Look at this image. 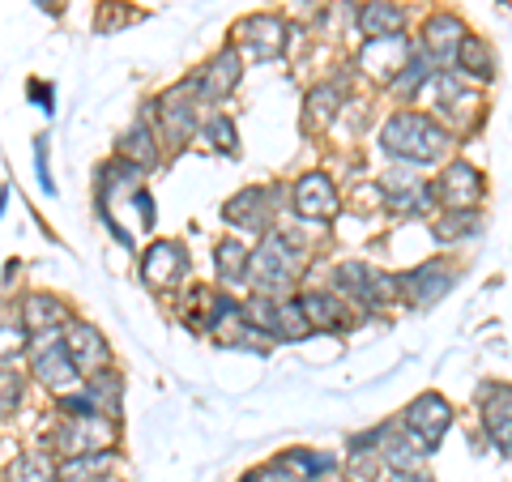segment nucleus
<instances>
[{
  "label": "nucleus",
  "instance_id": "obj_1",
  "mask_svg": "<svg viewBox=\"0 0 512 482\" xmlns=\"http://www.w3.org/2000/svg\"><path fill=\"white\" fill-rule=\"evenodd\" d=\"M380 146L397 163H414V167H431L453 150V133L427 111H393L380 128Z\"/></svg>",
  "mask_w": 512,
  "mask_h": 482
},
{
  "label": "nucleus",
  "instance_id": "obj_2",
  "mask_svg": "<svg viewBox=\"0 0 512 482\" xmlns=\"http://www.w3.org/2000/svg\"><path fill=\"white\" fill-rule=\"evenodd\" d=\"M303 273V244L286 231H265V239L252 252L248 282L256 286V295L278 299L282 291H291L295 278Z\"/></svg>",
  "mask_w": 512,
  "mask_h": 482
},
{
  "label": "nucleus",
  "instance_id": "obj_3",
  "mask_svg": "<svg viewBox=\"0 0 512 482\" xmlns=\"http://www.w3.org/2000/svg\"><path fill=\"white\" fill-rule=\"evenodd\" d=\"M197 99H201V86L197 77L192 82H175L171 90H163L154 103H146V116H154L158 124V137L167 146H184V141L197 133Z\"/></svg>",
  "mask_w": 512,
  "mask_h": 482
},
{
  "label": "nucleus",
  "instance_id": "obj_4",
  "mask_svg": "<svg viewBox=\"0 0 512 482\" xmlns=\"http://www.w3.org/2000/svg\"><path fill=\"white\" fill-rule=\"evenodd\" d=\"M333 291H338L350 308L380 312L397 299V278H389V273H380V269L363 265V261H342L338 269H333Z\"/></svg>",
  "mask_w": 512,
  "mask_h": 482
},
{
  "label": "nucleus",
  "instance_id": "obj_5",
  "mask_svg": "<svg viewBox=\"0 0 512 482\" xmlns=\"http://www.w3.org/2000/svg\"><path fill=\"white\" fill-rule=\"evenodd\" d=\"M26 355H30V376H35L43 389H52L56 397L77 393V389L86 384L60 333H52V337H30V350H26Z\"/></svg>",
  "mask_w": 512,
  "mask_h": 482
},
{
  "label": "nucleus",
  "instance_id": "obj_6",
  "mask_svg": "<svg viewBox=\"0 0 512 482\" xmlns=\"http://www.w3.org/2000/svg\"><path fill=\"white\" fill-rule=\"evenodd\" d=\"M120 427L111 414H90V419H64L56 427V453L60 457H82V453H116Z\"/></svg>",
  "mask_w": 512,
  "mask_h": 482
},
{
  "label": "nucleus",
  "instance_id": "obj_7",
  "mask_svg": "<svg viewBox=\"0 0 512 482\" xmlns=\"http://www.w3.org/2000/svg\"><path fill=\"white\" fill-rule=\"evenodd\" d=\"M231 39L239 47V56H248V60H278L286 52V43H291V30H286V22L278 18V13H252V18L235 22Z\"/></svg>",
  "mask_w": 512,
  "mask_h": 482
},
{
  "label": "nucleus",
  "instance_id": "obj_8",
  "mask_svg": "<svg viewBox=\"0 0 512 482\" xmlns=\"http://www.w3.org/2000/svg\"><path fill=\"white\" fill-rule=\"evenodd\" d=\"M192 273V261H188V248L175 244V239H154V244L141 252V278L154 291H175L184 286Z\"/></svg>",
  "mask_w": 512,
  "mask_h": 482
},
{
  "label": "nucleus",
  "instance_id": "obj_9",
  "mask_svg": "<svg viewBox=\"0 0 512 482\" xmlns=\"http://www.w3.org/2000/svg\"><path fill=\"white\" fill-rule=\"evenodd\" d=\"M457 282V269L448 261H427L419 269H410L397 278V299H406L410 308H431V303H440L448 291H453Z\"/></svg>",
  "mask_w": 512,
  "mask_h": 482
},
{
  "label": "nucleus",
  "instance_id": "obj_10",
  "mask_svg": "<svg viewBox=\"0 0 512 482\" xmlns=\"http://www.w3.org/2000/svg\"><path fill=\"white\" fill-rule=\"evenodd\" d=\"M402 427L410 436H419L431 453H436V444L444 440V431L453 427V401L440 397V393H419L402 410Z\"/></svg>",
  "mask_w": 512,
  "mask_h": 482
},
{
  "label": "nucleus",
  "instance_id": "obj_11",
  "mask_svg": "<svg viewBox=\"0 0 512 482\" xmlns=\"http://www.w3.org/2000/svg\"><path fill=\"white\" fill-rule=\"evenodd\" d=\"M414 52V43L406 35H384V39H367L359 47V69L376 82H397L406 69V60Z\"/></svg>",
  "mask_w": 512,
  "mask_h": 482
},
{
  "label": "nucleus",
  "instance_id": "obj_12",
  "mask_svg": "<svg viewBox=\"0 0 512 482\" xmlns=\"http://www.w3.org/2000/svg\"><path fill=\"white\" fill-rule=\"evenodd\" d=\"M291 201H295V214H299L303 222H329L333 214L342 210L338 188H333V180H329L325 171L299 175L295 188H291Z\"/></svg>",
  "mask_w": 512,
  "mask_h": 482
},
{
  "label": "nucleus",
  "instance_id": "obj_13",
  "mask_svg": "<svg viewBox=\"0 0 512 482\" xmlns=\"http://www.w3.org/2000/svg\"><path fill=\"white\" fill-rule=\"evenodd\" d=\"M64 346H69V355H73V363H77V372H86V376H94V372H107L111 367V346H107V337L90 325V320H77V316H69V325H64Z\"/></svg>",
  "mask_w": 512,
  "mask_h": 482
},
{
  "label": "nucleus",
  "instance_id": "obj_14",
  "mask_svg": "<svg viewBox=\"0 0 512 482\" xmlns=\"http://www.w3.org/2000/svg\"><path fill=\"white\" fill-rule=\"evenodd\" d=\"M431 188H436V201L444 210H474L487 192V180H483V171L470 167V163H448L444 175Z\"/></svg>",
  "mask_w": 512,
  "mask_h": 482
},
{
  "label": "nucleus",
  "instance_id": "obj_15",
  "mask_svg": "<svg viewBox=\"0 0 512 482\" xmlns=\"http://www.w3.org/2000/svg\"><path fill=\"white\" fill-rule=\"evenodd\" d=\"M239 77H244V56H239V47L227 43L222 52L210 56V64L197 73V86H201V99L210 103H222L227 94L239 86Z\"/></svg>",
  "mask_w": 512,
  "mask_h": 482
},
{
  "label": "nucleus",
  "instance_id": "obj_16",
  "mask_svg": "<svg viewBox=\"0 0 512 482\" xmlns=\"http://www.w3.org/2000/svg\"><path fill=\"white\" fill-rule=\"evenodd\" d=\"M299 308H303V316H308L312 333H316V329L342 333V329L355 325V308H350V303H346L338 291H303V295H299Z\"/></svg>",
  "mask_w": 512,
  "mask_h": 482
},
{
  "label": "nucleus",
  "instance_id": "obj_17",
  "mask_svg": "<svg viewBox=\"0 0 512 482\" xmlns=\"http://www.w3.org/2000/svg\"><path fill=\"white\" fill-rule=\"evenodd\" d=\"M116 158H128V163H137L141 171H154L163 163V146H158V128L150 116H137L124 128L116 141Z\"/></svg>",
  "mask_w": 512,
  "mask_h": 482
},
{
  "label": "nucleus",
  "instance_id": "obj_18",
  "mask_svg": "<svg viewBox=\"0 0 512 482\" xmlns=\"http://www.w3.org/2000/svg\"><path fill=\"white\" fill-rule=\"evenodd\" d=\"M269 201H274V188H239L235 197L222 205V218L231 227H244V231H269Z\"/></svg>",
  "mask_w": 512,
  "mask_h": 482
},
{
  "label": "nucleus",
  "instance_id": "obj_19",
  "mask_svg": "<svg viewBox=\"0 0 512 482\" xmlns=\"http://www.w3.org/2000/svg\"><path fill=\"white\" fill-rule=\"evenodd\" d=\"M94 184H99V205L107 210L111 201H124V197H133V192L146 188V171L137 163H128V158H111V163L99 167Z\"/></svg>",
  "mask_w": 512,
  "mask_h": 482
},
{
  "label": "nucleus",
  "instance_id": "obj_20",
  "mask_svg": "<svg viewBox=\"0 0 512 482\" xmlns=\"http://www.w3.org/2000/svg\"><path fill=\"white\" fill-rule=\"evenodd\" d=\"M461 39H466V22H461L457 13H431V18L423 22L419 47L431 60H457Z\"/></svg>",
  "mask_w": 512,
  "mask_h": 482
},
{
  "label": "nucleus",
  "instance_id": "obj_21",
  "mask_svg": "<svg viewBox=\"0 0 512 482\" xmlns=\"http://www.w3.org/2000/svg\"><path fill=\"white\" fill-rule=\"evenodd\" d=\"M478 406H483V423L495 444H512V384H483L478 389Z\"/></svg>",
  "mask_w": 512,
  "mask_h": 482
},
{
  "label": "nucleus",
  "instance_id": "obj_22",
  "mask_svg": "<svg viewBox=\"0 0 512 482\" xmlns=\"http://www.w3.org/2000/svg\"><path fill=\"white\" fill-rule=\"evenodd\" d=\"M22 320H26L30 337H52V333H64V325H69V308H64L56 295L35 291L22 299Z\"/></svg>",
  "mask_w": 512,
  "mask_h": 482
},
{
  "label": "nucleus",
  "instance_id": "obj_23",
  "mask_svg": "<svg viewBox=\"0 0 512 482\" xmlns=\"http://www.w3.org/2000/svg\"><path fill=\"white\" fill-rule=\"evenodd\" d=\"M406 26V9L393 0H367L359 9V30L367 39H384V35H402Z\"/></svg>",
  "mask_w": 512,
  "mask_h": 482
},
{
  "label": "nucleus",
  "instance_id": "obj_24",
  "mask_svg": "<svg viewBox=\"0 0 512 482\" xmlns=\"http://www.w3.org/2000/svg\"><path fill=\"white\" fill-rule=\"evenodd\" d=\"M5 482H60V465L52 461V453L30 448L5 465Z\"/></svg>",
  "mask_w": 512,
  "mask_h": 482
},
{
  "label": "nucleus",
  "instance_id": "obj_25",
  "mask_svg": "<svg viewBox=\"0 0 512 482\" xmlns=\"http://www.w3.org/2000/svg\"><path fill=\"white\" fill-rule=\"evenodd\" d=\"M248 265H252V248L239 244V239H222V244L214 248V269H218L222 286L248 282Z\"/></svg>",
  "mask_w": 512,
  "mask_h": 482
},
{
  "label": "nucleus",
  "instance_id": "obj_26",
  "mask_svg": "<svg viewBox=\"0 0 512 482\" xmlns=\"http://www.w3.org/2000/svg\"><path fill=\"white\" fill-rule=\"evenodd\" d=\"M457 73L461 77H478V82H491V77H495V52H491V43L478 39V35L461 39V47H457Z\"/></svg>",
  "mask_w": 512,
  "mask_h": 482
},
{
  "label": "nucleus",
  "instance_id": "obj_27",
  "mask_svg": "<svg viewBox=\"0 0 512 482\" xmlns=\"http://www.w3.org/2000/svg\"><path fill=\"white\" fill-rule=\"evenodd\" d=\"M116 470V453H82L60 461V482H103Z\"/></svg>",
  "mask_w": 512,
  "mask_h": 482
},
{
  "label": "nucleus",
  "instance_id": "obj_28",
  "mask_svg": "<svg viewBox=\"0 0 512 482\" xmlns=\"http://www.w3.org/2000/svg\"><path fill=\"white\" fill-rule=\"evenodd\" d=\"M86 397L94 401V406H99L103 414H111V419H116L120 414V397H124V380H120V372H94V376H86Z\"/></svg>",
  "mask_w": 512,
  "mask_h": 482
},
{
  "label": "nucleus",
  "instance_id": "obj_29",
  "mask_svg": "<svg viewBox=\"0 0 512 482\" xmlns=\"http://www.w3.org/2000/svg\"><path fill=\"white\" fill-rule=\"evenodd\" d=\"M30 350V329H26V320H22V308L13 312V308H0V363H9V359H18Z\"/></svg>",
  "mask_w": 512,
  "mask_h": 482
},
{
  "label": "nucleus",
  "instance_id": "obj_30",
  "mask_svg": "<svg viewBox=\"0 0 512 482\" xmlns=\"http://www.w3.org/2000/svg\"><path fill=\"white\" fill-rule=\"evenodd\" d=\"M303 107H308V128H312V133H316V128H325V124H333V116H338V107H342V86L338 82L316 86Z\"/></svg>",
  "mask_w": 512,
  "mask_h": 482
},
{
  "label": "nucleus",
  "instance_id": "obj_31",
  "mask_svg": "<svg viewBox=\"0 0 512 482\" xmlns=\"http://www.w3.org/2000/svg\"><path fill=\"white\" fill-rule=\"evenodd\" d=\"M478 227H483L478 210H440V218H436V239H440V244H457V239L474 235Z\"/></svg>",
  "mask_w": 512,
  "mask_h": 482
},
{
  "label": "nucleus",
  "instance_id": "obj_32",
  "mask_svg": "<svg viewBox=\"0 0 512 482\" xmlns=\"http://www.w3.org/2000/svg\"><path fill=\"white\" fill-rule=\"evenodd\" d=\"M312 325L303 316L299 299H278V342H308Z\"/></svg>",
  "mask_w": 512,
  "mask_h": 482
},
{
  "label": "nucleus",
  "instance_id": "obj_33",
  "mask_svg": "<svg viewBox=\"0 0 512 482\" xmlns=\"http://www.w3.org/2000/svg\"><path fill=\"white\" fill-rule=\"evenodd\" d=\"M286 465H291L295 474H303V478H320V474H329V470H338V461H333L329 453H316V448H291V453H278Z\"/></svg>",
  "mask_w": 512,
  "mask_h": 482
},
{
  "label": "nucleus",
  "instance_id": "obj_34",
  "mask_svg": "<svg viewBox=\"0 0 512 482\" xmlns=\"http://www.w3.org/2000/svg\"><path fill=\"white\" fill-rule=\"evenodd\" d=\"M201 137L210 141L214 150H227V154H235V120L231 116H222V111H214V116H205V124H201Z\"/></svg>",
  "mask_w": 512,
  "mask_h": 482
},
{
  "label": "nucleus",
  "instance_id": "obj_35",
  "mask_svg": "<svg viewBox=\"0 0 512 482\" xmlns=\"http://www.w3.org/2000/svg\"><path fill=\"white\" fill-rule=\"evenodd\" d=\"M22 393H26V380L18 372H0V419L22 406Z\"/></svg>",
  "mask_w": 512,
  "mask_h": 482
},
{
  "label": "nucleus",
  "instance_id": "obj_36",
  "mask_svg": "<svg viewBox=\"0 0 512 482\" xmlns=\"http://www.w3.org/2000/svg\"><path fill=\"white\" fill-rule=\"evenodd\" d=\"M244 482H308V478L295 474V470H291V465H286L282 457H274L269 465H261V470H252Z\"/></svg>",
  "mask_w": 512,
  "mask_h": 482
},
{
  "label": "nucleus",
  "instance_id": "obj_37",
  "mask_svg": "<svg viewBox=\"0 0 512 482\" xmlns=\"http://www.w3.org/2000/svg\"><path fill=\"white\" fill-rule=\"evenodd\" d=\"M380 482H431V478L419 474V470H384Z\"/></svg>",
  "mask_w": 512,
  "mask_h": 482
},
{
  "label": "nucleus",
  "instance_id": "obj_38",
  "mask_svg": "<svg viewBox=\"0 0 512 482\" xmlns=\"http://www.w3.org/2000/svg\"><path fill=\"white\" fill-rule=\"evenodd\" d=\"M30 94H35L39 103H47V111H52V94H47V86H39V82H35V86H30Z\"/></svg>",
  "mask_w": 512,
  "mask_h": 482
},
{
  "label": "nucleus",
  "instance_id": "obj_39",
  "mask_svg": "<svg viewBox=\"0 0 512 482\" xmlns=\"http://www.w3.org/2000/svg\"><path fill=\"white\" fill-rule=\"evenodd\" d=\"M39 5H43V9H60V0H39Z\"/></svg>",
  "mask_w": 512,
  "mask_h": 482
}]
</instances>
